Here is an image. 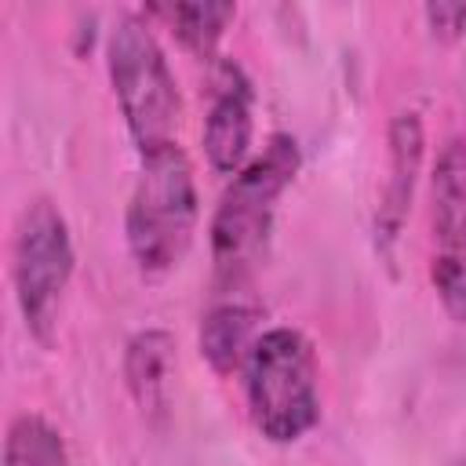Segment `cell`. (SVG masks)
<instances>
[{"label":"cell","instance_id":"cell-13","mask_svg":"<svg viewBox=\"0 0 466 466\" xmlns=\"http://www.w3.org/2000/svg\"><path fill=\"white\" fill-rule=\"evenodd\" d=\"M430 280L444 309L466 324V251H437L430 262Z\"/></svg>","mask_w":466,"mask_h":466},{"label":"cell","instance_id":"cell-2","mask_svg":"<svg viewBox=\"0 0 466 466\" xmlns=\"http://www.w3.org/2000/svg\"><path fill=\"white\" fill-rule=\"evenodd\" d=\"M200 218L197 178L186 149L167 142L160 149L142 153V167L127 200V248L142 273H167L182 262L193 244Z\"/></svg>","mask_w":466,"mask_h":466},{"label":"cell","instance_id":"cell-9","mask_svg":"<svg viewBox=\"0 0 466 466\" xmlns=\"http://www.w3.org/2000/svg\"><path fill=\"white\" fill-rule=\"evenodd\" d=\"M258 309L244 302H218L200 320V357L215 375H229L244 368L255 339H258Z\"/></svg>","mask_w":466,"mask_h":466},{"label":"cell","instance_id":"cell-10","mask_svg":"<svg viewBox=\"0 0 466 466\" xmlns=\"http://www.w3.org/2000/svg\"><path fill=\"white\" fill-rule=\"evenodd\" d=\"M127 386L142 411H164L167 400V375H171V339L164 331H142L127 346Z\"/></svg>","mask_w":466,"mask_h":466},{"label":"cell","instance_id":"cell-11","mask_svg":"<svg viewBox=\"0 0 466 466\" xmlns=\"http://www.w3.org/2000/svg\"><path fill=\"white\" fill-rule=\"evenodd\" d=\"M4 466H69L62 433L33 411L15 415L4 441Z\"/></svg>","mask_w":466,"mask_h":466},{"label":"cell","instance_id":"cell-5","mask_svg":"<svg viewBox=\"0 0 466 466\" xmlns=\"http://www.w3.org/2000/svg\"><path fill=\"white\" fill-rule=\"evenodd\" d=\"M73 262L76 255H73V240L62 211L51 200L25 204L15 229L11 273H15V299L25 317V328L40 339H47L55 328L58 302L73 277Z\"/></svg>","mask_w":466,"mask_h":466},{"label":"cell","instance_id":"cell-7","mask_svg":"<svg viewBox=\"0 0 466 466\" xmlns=\"http://www.w3.org/2000/svg\"><path fill=\"white\" fill-rule=\"evenodd\" d=\"M430 193L437 251H466V138H451L441 149Z\"/></svg>","mask_w":466,"mask_h":466},{"label":"cell","instance_id":"cell-8","mask_svg":"<svg viewBox=\"0 0 466 466\" xmlns=\"http://www.w3.org/2000/svg\"><path fill=\"white\" fill-rule=\"evenodd\" d=\"M422 160V120L415 113H400L390 127V186H386V200L379 208V237L393 240L400 233L411 189H415V171Z\"/></svg>","mask_w":466,"mask_h":466},{"label":"cell","instance_id":"cell-6","mask_svg":"<svg viewBox=\"0 0 466 466\" xmlns=\"http://www.w3.org/2000/svg\"><path fill=\"white\" fill-rule=\"evenodd\" d=\"M251 84L240 73V66L226 62L215 76V91H211V106H208V120H204V153L211 160L215 171L222 175H237L248 164L251 153Z\"/></svg>","mask_w":466,"mask_h":466},{"label":"cell","instance_id":"cell-1","mask_svg":"<svg viewBox=\"0 0 466 466\" xmlns=\"http://www.w3.org/2000/svg\"><path fill=\"white\" fill-rule=\"evenodd\" d=\"M299 171V146L291 135H273L266 149L248 160L226 186L211 215V262L222 284H240L262 258L277 200Z\"/></svg>","mask_w":466,"mask_h":466},{"label":"cell","instance_id":"cell-3","mask_svg":"<svg viewBox=\"0 0 466 466\" xmlns=\"http://www.w3.org/2000/svg\"><path fill=\"white\" fill-rule=\"evenodd\" d=\"M244 397L255 430L273 444H291L320 419L317 353L295 328H269L244 360Z\"/></svg>","mask_w":466,"mask_h":466},{"label":"cell","instance_id":"cell-14","mask_svg":"<svg viewBox=\"0 0 466 466\" xmlns=\"http://www.w3.org/2000/svg\"><path fill=\"white\" fill-rule=\"evenodd\" d=\"M426 22L441 40H455L466 33V4H430Z\"/></svg>","mask_w":466,"mask_h":466},{"label":"cell","instance_id":"cell-4","mask_svg":"<svg viewBox=\"0 0 466 466\" xmlns=\"http://www.w3.org/2000/svg\"><path fill=\"white\" fill-rule=\"evenodd\" d=\"M106 58H109V80H113L116 106L124 113L127 135L138 146V153L175 142L178 84L149 22L138 15H120L109 33Z\"/></svg>","mask_w":466,"mask_h":466},{"label":"cell","instance_id":"cell-12","mask_svg":"<svg viewBox=\"0 0 466 466\" xmlns=\"http://www.w3.org/2000/svg\"><path fill=\"white\" fill-rule=\"evenodd\" d=\"M160 15L171 22L175 36L193 55L211 58V51L218 47L226 25L237 15V7L233 4H167V7H160Z\"/></svg>","mask_w":466,"mask_h":466}]
</instances>
